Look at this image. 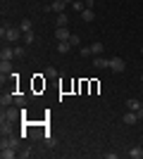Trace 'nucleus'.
<instances>
[{"mask_svg":"<svg viewBox=\"0 0 143 159\" xmlns=\"http://www.w3.org/2000/svg\"><path fill=\"white\" fill-rule=\"evenodd\" d=\"M24 112V109H19V107H2V114H0V124H14L17 121V116Z\"/></svg>","mask_w":143,"mask_h":159,"instance_id":"nucleus-1","label":"nucleus"},{"mask_svg":"<svg viewBox=\"0 0 143 159\" xmlns=\"http://www.w3.org/2000/svg\"><path fill=\"white\" fill-rule=\"evenodd\" d=\"M0 36H2L5 40H10V43H14V40H21L24 33H21L19 26H2L0 29Z\"/></svg>","mask_w":143,"mask_h":159,"instance_id":"nucleus-2","label":"nucleus"},{"mask_svg":"<svg viewBox=\"0 0 143 159\" xmlns=\"http://www.w3.org/2000/svg\"><path fill=\"white\" fill-rule=\"evenodd\" d=\"M0 147H14V150H19V138H17L14 133H10V135H2V140H0Z\"/></svg>","mask_w":143,"mask_h":159,"instance_id":"nucleus-3","label":"nucleus"},{"mask_svg":"<svg viewBox=\"0 0 143 159\" xmlns=\"http://www.w3.org/2000/svg\"><path fill=\"white\" fill-rule=\"evenodd\" d=\"M110 69L115 74H122L124 69H126V62H124L122 57H110Z\"/></svg>","mask_w":143,"mask_h":159,"instance_id":"nucleus-4","label":"nucleus"},{"mask_svg":"<svg viewBox=\"0 0 143 159\" xmlns=\"http://www.w3.org/2000/svg\"><path fill=\"white\" fill-rule=\"evenodd\" d=\"M138 119H141V116H138V112H131V109H129V112L122 116V124H126V126H134Z\"/></svg>","mask_w":143,"mask_h":159,"instance_id":"nucleus-5","label":"nucleus"},{"mask_svg":"<svg viewBox=\"0 0 143 159\" xmlns=\"http://www.w3.org/2000/svg\"><path fill=\"white\" fill-rule=\"evenodd\" d=\"M93 66H95V69H110V60H107V57L95 55V57H93Z\"/></svg>","mask_w":143,"mask_h":159,"instance_id":"nucleus-6","label":"nucleus"},{"mask_svg":"<svg viewBox=\"0 0 143 159\" xmlns=\"http://www.w3.org/2000/svg\"><path fill=\"white\" fill-rule=\"evenodd\" d=\"M55 38H57V40H69V38H72V33H69L67 26H57V31H55Z\"/></svg>","mask_w":143,"mask_h":159,"instance_id":"nucleus-7","label":"nucleus"},{"mask_svg":"<svg viewBox=\"0 0 143 159\" xmlns=\"http://www.w3.org/2000/svg\"><path fill=\"white\" fill-rule=\"evenodd\" d=\"M64 7H67V2H64V0H53V2H50V12L62 14V12H64Z\"/></svg>","mask_w":143,"mask_h":159,"instance_id":"nucleus-8","label":"nucleus"},{"mask_svg":"<svg viewBox=\"0 0 143 159\" xmlns=\"http://www.w3.org/2000/svg\"><path fill=\"white\" fill-rule=\"evenodd\" d=\"M0 74L2 76H12V62L10 60H0Z\"/></svg>","mask_w":143,"mask_h":159,"instance_id":"nucleus-9","label":"nucleus"},{"mask_svg":"<svg viewBox=\"0 0 143 159\" xmlns=\"http://www.w3.org/2000/svg\"><path fill=\"white\" fill-rule=\"evenodd\" d=\"M19 154V150H14V147H0V157L2 159H12Z\"/></svg>","mask_w":143,"mask_h":159,"instance_id":"nucleus-10","label":"nucleus"},{"mask_svg":"<svg viewBox=\"0 0 143 159\" xmlns=\"http://www.w3.org/2000/svg\"><path fill=\"white\" fill-rule=\"evenodd\" d=\"M69 50H72V43H69V40H57V52L60 55H67Z\"/></svg>","mask_w":143,"mask_h":159,"instance_id":"nucleus-11","label":"nucleus"},{"mask_svg":"<svg viewBox=\"0 0 143 159\" xmlns=\"http://www.w3.org/2000/svg\"><path fill=\"white\" fill-rule=\"evenodd\" d=\"M126 109H131V112H141L143 107H141V102H138L136 98H129V100H126Z\"/></svg>","mask_w":143,"mask_h":159,"instance_id":"nucleus-12","label":"nucleus"},{"mask_svg":"<svg viewBox=\"0 0 143 159\" xmlns=\"http://www.w3.org/2000/svg\"><path fill=\"white\" fill-rule=\"evenodd\" d=\"M0 105H2V107H10V105H14V95H10V93H2V95H0Z\"/></svg>","mask_w":143,"mask_h":159,"instance_id":"nucleus-13","label":"nucleus"},{"mask_svg":"<svg viewBox=\"0 0 143 159\" xmlns=\"http://www.w3.org/2000/svg\"><path fill=\"white\" fill-rule=\"evenodd\" d=\"M81 14V21H93L95 19V14H93V10H88V7H86V10H83V12H79Z\"/></svg>","mask_w":143,"mask_h":159,"instance_id":"nucleus-14","label":"nucleus"},{"mask_svg":"<svg viewBox=\"0 0 143 159\" xmlns=\"http://www.w3.org/2000/svg\"><path fill=\"white\" fill-rule=\"evenodd\" d=\"M129 157L131 159H143V147H131V150H129Z\"/></svg>","mask_w":143,"mask_h":159,"instance_id":"nucleus-15","label":"nucleus"},{"mask_svg":"<svg viewBox=\"0 0 143 159\" xmlns=\"http://www.w3.org/2000/svg\"><path fill=\"white\" fill-rule=\"evenodd\" d=\"M19 29H21V33H26V31H34V24H31V19H21Z\"/></svg>","mask_w":143,"mask_h":159,"instance_id":"nucleus-16","label":"nucleus"},{"mask_svg":"<svg viewBox=\"0 0 143 159\" xmlns=\"http://www.w3.org/2000/svg\"><path fill=\"white\" fill-rule=\"evenodd\" d=\"M0 57H2V60H12V57H14V48H2Z\"/></svg>","mask_w":143,"mask_h":159,"instance_id":"nucleus-17","label":"nucleus"},{"mask_svg":"<svg viewBox=\"0 0 143 159\" xmlns=\"http://www.w3.org/2000/svg\"><path fill=\"white\" fill-rule=\"evenodd\" d=\"M14 105L19 107V109H24L26 107V95H14Z\"/></svg>","mask_w":143,"mask_h":159,"instance_id":"nucleus-18","label":"nucleus"},{"mask_svg":"<svg viewBox=\"0 0 143 159\" xmlns=\"http://www.w3.org/2000/svg\"><path fill=\"white\" fill-rule=\"evenodd\" d=\"M21 40H24L26 45H31V43H34V40H36V33H34V31H26V33H24V36H21Z\"/></svg>","mask_w":143,"mask_h":159,"instance_id":"nucleus-19","label":"nucleus"},{"mask_svg":"<svg viewBox=\"0 0 143 159\" xmlns=\"http://www.w3.org/2000/svg\"><path fill=\"white\" fill-rule=\"evenodd\" d=\"M72 7H74L76 12H83V10H86V2H83V0H74V2H72Z\"/></svg>","mask_w":143,"mask_h":159,"instance_id":"nucleus-20","label":"nucleus"},{"mask_svg":"<svg viewBox=\"0 0 143 159\" xmlns=\"http://www.w3.org/2000/svg\"><path fill=\"white\" fill-rule=\"evenodd\" d=\"M67 24H69V17H67L64 12H62L60 17H57V26H67Z\"/></svg>","mask_w":143,"mask_h":159,"instance_id":"nucleus-21","label":"nucleus"},{"mask_svg":"<svg viewBox=\"0 0 143 159\" xmlns=\"http://www.w3.org/2000/svg\"><path fill=\"white\" fill-rule=\"evenodd\" d=\"M91 52L93 55H102V43H93V45H91Z\"/></svg>","mask_w":143,"mask_h":159,"instance_id":"nucleus-22","label":"nucleus"},{"mask_svg":"<svg viewBox=\"0 0 143 159\" xmlns=\"http://www.w3.org/2000/svg\"><path fill=\"white\" fill-rule=\"evenodd\" d=\"M45 76H48V79H55V76H57V69H55V66H48V69H45Z\"/></svg>","mask_w":143,"mask_h":159,"instance_id":"nucleus-23","label":"nucleus"},{"mask_svg":"<svg viewBox=\"0 0 143 159\" xmlns=\"http://www.w3.org/2000/svg\"><path fill=\"white\" fill-rule=\"evenodd\" d=\"M19 157H21V159H26V157H31V147H24V152H19Z\"/></svg>","mask_w":143,"mask_h":159,"instance_id":"nucleus-24","label":"nucleus"},{"mask_svg":"<svg viewBox=\"0 0 143 159\" xmlns=\"http://www.w3.org/2000/svg\"><path fill=\"white\" fill-rule=\"evenodd\" d=\"M91 55H93V52H91V45L88 48H81V57H91Z\"/></svg>","mask_w":143,"mask_h":159,"instance_id":"nucleus-25","label":"nucleus"},{"mask_svg":"<svg viewBox=\"0 0 143 159\" xmlns=\"http://www.w3.org/2000/svg\"><path fill=\"white\" fill-rule=\"evenodd\" d=\"M14 57H24V48H14Z\"/></svg>","mask_w":143,"mask_h":159,"instance_id":"nucleus-26","label":"nucleus"},{"mask_svg":"<svg viewBox=\"0 0 143 159\" xmlns=\"http://www.w3.org/2000/svg\"><path fill=\"white\" fill-rule=\"evenodd\" d=\"M69 43H72V48H76V45H79V36H72V38H69Z\"/></svg>","mask_w":143,"mask_h":159,"instance_id":"nucleus-27","label":"nucleus"},{"mask_svg":"<svg viewBox=\"0 0 143 159\" xmlns=\"http://www.w3.org/2000/svg\"><path fill=\"white\" fill-rule=\"evenodd\" d=\"M64 2H67V5H69V2H74V0H64Z\"/></svg>","mask_w":143,"mask_h":159,"instance_id":"nucleus-28","label":"nucleus"},{"mask_svg":"<svg viewBox=\"0 0 143 159\" xmlns=\"http://www.w3.org/2000/svg\"><path fill=\"white\" fill-rule=\"evenodd\" d=\"M141 55H143V48H141Z\"/></svg>","mask_w":143,"mask_h":159,"instance_id":"nucleus-29","label":"nucleus"},{"mask_svg":"<svg viewBox=\"0 0 143 159\" xmlns=\"http://www.w3.org/2000/svg\"><path fill=\"white\" fill-rule=\"evenodd\" d=\"M141 81H143V76H141Z\"/></svg>","mask_w":143,"mask_h":159,"instance_id":"nucleus-30","label":"nucleus"},{"mask_svg":"<svg viewBox=\"0 0 143 159\" xmlns=\"http://www.w3.org/2000/svg\"><path fill=\"white\" fill-rule=\"evenodd\" d=\"M141 107H143V102H141Z\"/></svg>","mask_w":143,"mask_h":159,"instance_id":"nucleus-31","label":"nucleus"}]
</instances>
